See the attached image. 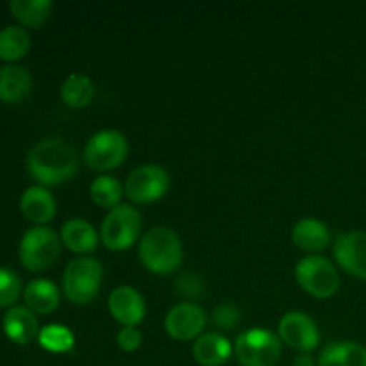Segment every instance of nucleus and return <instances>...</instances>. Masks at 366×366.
I'll use <instances>...</instances> for the list:
<instances>
[{"label": "nucleus", "instance_id": "nucleus-1", "mask_svg": "<svg viewBox=\"0 0 366 366\" xmlns=\"http://www.w3.org/2000/svg\"><path fill=\"white\" fill-rule=\"evenodd\" d=\"M81 157L63 138H45L36 143L27 156L29 174L43 186H59L77 175Z\"/></svg>", "mask_w": 366, "mask_h": 366}, {"label": "nucleus", "instance_id": "nucleus-2", "mask_svg": "<svg viewBox=\"0 0 366 366\" xmlns=\"http://www.w3.org/2000/svg\"><path fill=\"white\" fill-rule=\"evenodd\" d=\"M182 243L170 227H152L139 242V261L156 275H168L182 264Z\"/></svg>", "mask_w": 366, "mask_h": 366}, {"label": "nucleus", "instance_id": "nucleus-3", "mask_svg": "<svg viewBox=\"0 0 366 366\" xmlns=\"http://www.w3.org/2000/svg\"><path fill=\"white\" fill-rule=\"evenodd\" d=\"M104 268L95 257H75L63 274V292L70 302L84 306L95 300L102 285Z\"/></svg>", "mask_w": 366, "mask_h": 366}, {"label": "nucleus", "instance_id": "nucleus-4", "mask_svg": "<svg viewBox=\"0 0 366 366\" xmlns=\"http://www.w3.org/2000/svg\"><path fill=\"white\" fill-rule=\"evenodd\" d=\"M281 352V338L263 327L242 332L234 343L236 360L242 366H275Z\"/></svg>", "mask_w": 366, "mask_h": 366}, {"label": "nucleus", "instance_id": "nucleus-5", "mask_svg": "<svg viewBox=\"0 0 366 366\" xmlns=\"http://www.w3.org/2000/svg\"><path fill=\"white\" fill-rule=\"evenodd\" d=\"M142 234V217L129 204L113 207L100 227V242L114 252H122L134 245Z\"/></svg>", "mask_w": 366, "mask_h": 366}, {"label": "nucleus", "instance_id": "nucleus-6", "mask_svg": "<svg viewBox=\"0 0 366 366\" xmlns=\"http://www.w3.org/2000/svg\"><path fill=\"white\" fill-rule=\"evenodd\" d=\"M20 261L27 270L43 272L52 267L61 254V242L56 231L45 225H38L21 236Z\"/></svg>", "mask_w": 366, "mask_h": 366}, {"label": "nucleus", "instance_id": "nucleus-7", "mask_svg": "<svg viewBox=\"0 0 366 366\" xmlns=\"http://www.w3.org/2000/svg\"><path fill=\"white\" fill-rule=\"evenodd\" d=\"M300 288L315 299H329L340 290V275L335 264L322 256H307L295 267Z\"/></svg>", "mask_w": 366, "mask_h": 366}, {"label": "nucleus", "instance_id": "nucleus-8", "mask_svg": "<svg viewBox=\"0 0 366 366\" xmlns=\"http://www.w3.org/2000/svg\"><path fill=\"white\" fill-rule=\"evenodd\" d=\"M129 154V142L114 129L99 131L88 139L84 149V161L92 170L107 172L118 168Z\"/></svg>", "mask_w": 366, "mask_h": 366}, {"label": "nucleus", "instance_id": "nucleus-9", "mask_svg": "<svg viewBox=\"0 0 366 366\" xmlns=\"http://www.w3.org/2000/svg\"><path fill=\"white\" fill-rule=\"evenodd\" d=\"M170 188L168 172L159 164L134 168L125 181V195L136 204H152L163 199Z\"/></svg>", "mask_w": 366, "mask_h": 366}, {"label": "nucleus", "instance_id": "nucleus-10", "mask_svg": "<svg viewBox=\"0 0 366 366\" xmlns=\"http://www.w3.org/2000/svg\"><path fill=\"white\" fill-rule=\"evenodd\" d=\"M279 338L299 352H311L320 343L317 322L302 311H290L279 320Z\"/></svg>", "mask_w": 366, "mask_h": 366}, {"label": "nucleus", "instance_id": "nucleus-11", "mask_svg": "<svg viewBox=\"0 0 366 366\" xmlns=\"http://www.w3.org/2000/svg\"><path fill=\"white\" fill-rule=\"evenodd\" d=\"M206 311L193 302H182L172 307L164 318V329L177 342L197 340L206 327Z\"/></svg>", "mask_w": 366, "mask_h": 366}, {"label": "nucleus", "instance_id": "nucleus-12", "mask_svg": "<svg viewBox=\"0 0 366 366\" xmlns=\"http://www.w3.org/2000/svg\"><path fill=\"white\" fill-rule=\"evenodd\" d=\"M335 257L347 274L366 281V232L352 231L338 236L335 242Z\"/></svg>", "mask_w": 366, "mask_h": 366}, {"label": "nucleus", "instance_id": "nucleus-13", "mask_svg": "<svg viewBox=\"0 0 366 366\" xmlns=\"http://www.w3.org/2000/svg\"><path fill=\"white\" fill-rule=\"evenodd\" d=\"M109 313L124 327H136L145 318L147 306L142 293L132 286H118L107 300Z\"/></svg>", "mask_w": 366, "mask_h": 366}, {"label": "nucleus", "instance_id": "nucleus-14", "mask_svg": "<svg viewBox=\"0 0 366 366\" xmlns=\"http://www.w3.org/2000/svg\"><path fill=\"white\" fill-rule=\"evenodd\" d=\"M2 325L7 338L16 345H27L32 340L38 338L39 331H41L36 315L29 307L21 306L9 307L7 313L4 315Z\"/></svg>", "mask_w": 366, "mask_h": 366}, {"label": "nucleus", "instance_id": "nucleus-15", "mask_svg": "<svg viewBox=\"0 0 366 366\" xmlns=\"http://www.w3.org/2000/svg\"><path fill=\"white\" fill-rule=\"evenodd\" d=\"M20 209L27 220L43 225L56 217V200L45 186H31L21 193Z\"/></svg>", "mask_w": 366, "mask_h": 366}, {"label": "nucleus", "instance_id": "nucleus-16", "mask_svg": "<svg viewBox=\"0 0 366 366\" xmlns=\"http://www.w3.org/2000/svg\"><path fill=\"white\" fill-rule=\"evenodd\" d=\"M32 92V75L20 64H6L0 68V102L18 104Z\"/></svg>", "mask_w": 366, "mask_h": 366}, {"label": "nucleus", "instance_id": "nucleus-17", "mask_svg": "<svg viewBox=\"0 0 366 366\" xmlns=\"http://www.w3.org/2000/svg\"><path fill=\"white\" fill-rule=\"evenodd\" d=\"M234 352L231 342L220 332H206L200 335L193 343V357L202 366H222L229 361Z\"/></svg>", "mask_w": 366, "mask_h": 366}, {"label": "nucleus", "instance_id": "nucleus-18", "mask_svg": "<svg viewBox=\"0 0 366 366\" xmlns=\"http://www.w3.org/2000/svg\"><path fill=\"white\" fill-rule=\"evenodd\" d=\"M292 239L295 247L306 252H320L331 243V232L324 222L317 218H304L293 225Z\"/></svg>", "mask_w": 366, "mask_h": 366}, {"label": "nucleus", "instance_id": "nucleus-19", "mask_svg": "<svg viewBox=\"0 0 366 366\" xmlns=\"http://www.w3.org/2000/svg\"><path fill=\"white\" fill-rule=\"evenodd\" d=\"M61 242L75 254H89L99 247V234L89 222L71 218L61 227Z\"/></svg>", "mask_w": 366, "mask_h": 366}, {"label": "nucleus", "instance_id": "nucleus-20", "mask_svg": "<svg viewBox=\"0 0 366 366\" xmlns=\"http://www.w3.org/2000/svg\"><path fill=\"white\" fill-rule=\"evenodd\" d=\"M59 290L49 279H34L24 292L25 307L34 315H50L59 306Z\"/></svg>", "mask_w": 366, "mask_h": 366}, {"label": "nucleus", "instance_id": "nucleus-21", "mask_svg": "<svg viewBox=\"0 0 366 366\" xmlns=\"http://www.w3.org/2000/svg\"><path fill=\"white\" fill-rule=\"evenodd\" d=\"M318 366H366V347L356 342L329 343L322 350Z\"/></svg>", "mask_w": 366, "mask_h": 366}, {"label": "nucleus", "instance_id": "nucleus-22", "mask_svg": "<svg viewBox=\"0 0 366 366\" xmlns=\"http://www.w3.org/2000/svg\"><path fill=\"white\" fill-rule=\"evenodd\" d=\"M31 50V34L20 25H9L0 31V59L7 63L21 59Z\"/></svg>", "mask_w": 366, "mask_h": 366}, {"label": "nucleus", "instance_id": "nucleus-23", "mask_svg": "<svg viewBox=\"0 0 366 366\" xmlns=\"http://www.w3.org/2000/svg\"><path fill=\"white\" fill-rule=\"evenodd\" d=\"M9 9L24 27L39 29L49 20L52 2L49 0H13L9 2Z\"/></svg>", "mask_w": 366, "mask_h": 366}, {"label": "nucleus", "instance_id": "nucleus-24", "mask_svg": "<svg viewBox=\"0 0 366 366\" xmlns=\"http://www.w3.org/2000/svg\"><path fill=\"white\" fill-rule=\"evenodd\" d=\"M95 95V86L92 79L82 74H71L61 84V99L66 106L81 109L86 107L93 100Z\"/></svg>", "mask_w": 366, "mask_h": 366}, {"label": "nucleus", "instance_id": "nucleus-25", "mask_svg": "<svg viewBox=\"0 0 366 366\" xmlns=\"http://www.w3.org/2000/svg\"><path fill=\"white\" fill-rule=\"evenodd\" d=\"M38 343L41 349L52 354H64L74 350L75 336L68 327L61 324H49L39 331Z\"/></svg>", "mask_w": 366, "mask_h": 366}, {"label": "nucleus", "instance_id": "nucleus-26", "mask_svg": "<svg viewBox=\"0 0 366 366\" xmlns=\"http://www.w3.org/2000/svg\"><path fill=\"white\" fill-rule=\"evenodd\" d=\"M89 195H92L93 202L106 209H113V207L120 206L122 195H124V188L120 182L111 175H99L95 181L92 182L89 188Z\"/></svg>", "mask_w": 366, "mask_h": 366}, {"label": "nucleus", "instance_id": "nucleus-27", "mask_svg": "<svg viewBox=\"0 0 366 366\" xmlns=\"http://www.w3.org/2000/svg\"><path fill=\"white\" fill-rule=\"evenodd\" d=\"M21 292V281L16 272L0 267V307H11Z\"/></svg>", "mask_w": 366, "mask_h": 366}, {"label": "nucleus", "instance_id": "nucleus-28", "mask_svg": "<svg viewBox=\"0 0 366 366\" xmlns=\"http://www.w3.org/2000/svg\"><path fill=\"white\" fill-rule=\"evenodd\" d=\"M175 290L181 297H186V299H199V297L204 295V281L197 274H192V272H184V274L179 275L175 279Z\"/></svg>", "mask_w": 366, "mask_h": 366}, {"label": "nucleus", "instance_id": "nucleus-29", "mask_svg": "<svg viewBox=\"0 0 366 366\" xmlns=\"http://www.w3.org/2000/svg\"><path fill=\"white\" fill-rule=\"evenodd\" d=\"M213 322L218 329H222V331H232V329L238 327L239 322H242V313H239V310L234 304L224 302L214 310Z\"/></svg>", "mask_w": 366, "mask_h": 366}, {"label": "nucleus", "instance_id": "nucleus-30", "mask_svg": "<svg viewBox=\"0 0 366 366\" xmlns=\"http://www.w3.org/2000/svg\"><path fill=\"white\" fill-rule=\"evenodd\" d=\"M143 336L138 327H122L117 335V343L124 352H134L142 347Z\"/></svg>", "mask_w": 366, "mask_h": 366}, {"label": "nucleus", "instance_id": "nucleus-31", "mask_svg": "<svg viewBox=\"0 0 366 366\" xmlns=\"http://www.w3.org/2000/svg\"><path fill=\"white\" fill-rule=\"evenodd\" d=\"M293 366H315V361L310 352H300L299 356L293 360Z\"/></svg>", "mask_w": 366, "mask_h": 366}]
</instances>
